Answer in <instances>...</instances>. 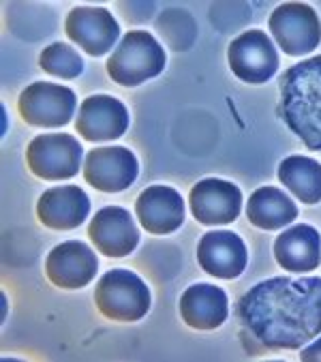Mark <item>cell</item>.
<instances>
[{
    "instance_id": "obj_1",
    "label": "cell",
    "mask_w": 321,
    "mask_h": 362,
    "mask_svg": "<svg viewBox=\"0 0 321 362\" xmlns=\"http://www.w3.org/2000/svg\"><path fill=\"white\" fill-rule=\"evenodd\" d=\"M249 351L300 349L321 334V276H272L238 303Z\"/></svg>"
},
{
    "instance_id": "obj_2",
    "label": "cell",
    "mask_w": 321,
    "mask_h": 362,
    "mask_svg": "<svg viewBox=\"0 0 321 362\" xmlns=\"http://www.w3.org/2000/svg\"><path fill=\"white\" fill-rule=\"evenodd\" d=\"M279 114L308 151L321 153V56L306 58L283 74Z\"/></svg>"
},
{
    "instance_id": "obj_3",
    "label": "cell",
    "mask_w": 321,
    "mask_h": 362,
    "mask_svg": "<svg viewBox=\"0 0 321 362\" xmlns=\"http://www.w3.org/2000/svg\"><path fill=\"white\" fill-rule=\"evenodd\" d=\"M165 62L168 56L163 45L150 33L131 30L120 39L105 62V69L116 84L133 88L156 78L165 69Z\"/></svg>"
},
{
    "instance_id": "obj_4",
    "label": "cell",
    "mask_w": 321,
    "mask_h": 362,
    "mask_svg": "<svg viewBox=\"0 0 321 362\" xmlns=\"http://www.w3.org/2000/svg\"><path fill=\"white\" fill-rule=\"evenodd\" d=\"M97 309L112 322H137L152 305L150 287L127 268H116L99 279L95 289Z\"/></svg>"
},
{
    "instance_id": "obj_5",
    "label": "cell",
    "mask_w": 321,
    "mask_h": 362,
    "mask_svg": "<svg viewBox=\"0 0 321 362\" xmlns=\"http://www.w3.org/2000/svg\"><path fill=\"white\" fill-rule=\"evenodd\" d=\"M26 163L41 180H69L82 168V144L69 133L37 135L26 148Z\"/></svg>"
},
{
    "instance_id": "obj_6",
    "label": "cell",
    "mask_w": 321,
    "mask_h": 362,
    "mask_svg": "<svg viewBox=\"0 0 321 362\" xmlns=\"http://www.w3.org/2000/svg\"><path fill=\"white\" fill-rule=\"evenodd\" d=\"M77 110V97L71 88L54 82H35L18 99L22 120L39 129H60L71 122Z\"/></svg>"
},
{
    "instance_id": "obj_7",
    "label": "cell",
    "mask_w": 321,
    "mask_h": 362,
    "mask_svg": "<svg viewBox=\"0 0 321 362\" xmlns=\"http://www.w3.org/2000/svg\"><path fill=\"white\" fill-rule=\"evenodd\" d=\"M270 35L287 56H306L321 43V20L304 3L279 5L270 20Z\"/></svg>"
},
{
    "instance_id": "obj_8",
    "label": "cell",
    "mask_w": 321,
    "mask_h": 362,
    "mask_svg": "<svg viewBox=\"0 0 321 362\" xmlns=\"http://www.w3.org/2000/svg\"><path fill=\"white\" fill-rule=\"evenodd\" d=\"M229 66L238 80L247 84H266L279 71V54L264 30H247L235 37L227 49Z\"/></svg>"
},
{
    "instance_id": "obj_9",
    "label": "cell",
    "mask_w": 321,
    "mask_h": 362,
    "mask_svg": "<svg viewBox=\"0 0 321 362\" xmlns=\"http://www.w3.org/2000/svg\"><path fill=\"white\" fill-rule=\"evenodd\" d=\"M189 208L202 226H229L243 210V191L221 178H204L189 193Z\"/></svg>"
},
{
    "instance_id": "obj_10",
    "label": "cell",
    "mask_w": 321,
    "mask_h": 362,
    "mask_svg": "<svg viewBox=\"0 0 321 362\" xmlns=\"http://www.w3.org/2000/svg\"><path fill=\"white\" fill-rule=\"evenodd\" d=\"M139 174L135 155L124 146L93 148L84 159V178L103 193H120L129 189Z\"/></svg>"
},
{
    "instance_id": "obj_11",
    "label": "cell",
    "mask_w": 321,
    "mask_h": 362,
    "mask_svg": "<svg viewBox=\"0 0 321 362\" xmlns=\"http://www.w3.org/2000/svg\"><path fill=\"white\" fill-rule=\"evenodd\" d=\"M66 37L88 56H103L120 37V24L103 7H75L64 22Z\"/></svg>"
},
{
    "instance_id": "obj_12",
    "label": "cell",
    "mask_w": 321,
    "mask_h": 362,
    "mask_svg": "<svg viewBox=\"0 0 321 362\" xmlns=\"http://www.w3.org/2000/svg\"><path fill=\"white\" fill-rule=\"evenodd\" d=\"M99 270L97 253L82 240H66L56 245L45 259L47 279L60 289H82Z\"/></svg>"
},
{
    "instance_id": "obj_13",
    "label": "cell",
    "mask_w": 321,
    "mask_h": 362,
    "mask_svg": "<svg viewBox=\"0 0 321 362\" xmlns=\"http://www.w3.org/2000/svg\"><path fill=\"white\" fill-rule=\"evenodd\" d=\"M88 236L105 257H127L139 245V230L133 214L120 206L101 208L88 226Z\"/></svg>"
},
{
    "instance_id": "obj_14",
    "label": "cell",
    "mask_w": 321,
    "mask_h": 362,
    "mask_svg": "<svg viewBox=\"0 0 321 362\" xmlns=\"http://www.w3.org/2000/svg\"><path fill=\"white\" fill-rule=\"evenodd\" d=\"M135 216L141 228L154 236L174 234L185 223V199L172 187H148L135 199Z\"/></svg>"
},
{
    "instance_id": "obj_15",
    "label": "cell",
    "mask_w": 321,
    "mask_h": 362,
    "mask_svg": "<svg viewBox=\"0 0 321 362\" xmlns=\"http://www.w3.org/2000/svg\"><path fill=\"white\" fill-rule=\"evenodd\" d=\"M129 129V112L124 103L112 95H93L82 101L75 131L86 141H112Z\"/></svg>"
},
{
    "instance_id": "obj_16",
    "label": "cell",
    "mask_w": 321,
    "mask_h": 362,
    "mask_svg": "<svg viewBox=\"0 0 321 362\" xmlns=\"http://www.w3.org/2000/svg\"><path fill=\"white\" fill-rule=\"evenodd\" d=\"M197 262L210 276L229 281L245 272L249 251L235 232L214 230L202 236L197 245Z\"/></svg>"
},
{
    "instance_id": "obj_17",
    "label": "cell",
    "mask_w": 321,
    "mask_h": 362,
    "mask_svg": "<svg viewBox=\"0 0 321 362\" xmlns=\"http://www.w3.org/2000/svg\"><path fill=\"white\" fill-rule=\"evenodd\" d=\"M88 214H91V199L75 185L52 187L37 202V216L41 226L54 232H66L79 228L88 219Z\"/></svg>"
},
{
    "instance_id": "obj_18",
    "label": "cell",
    "mask_w": 321,
    "mask_h": 362,
    "mask_svg": "<svg viewBox=\"0 0 321 362\" xmlns=\"http://www.w3.org/2000/svg\"><path fill=\"white\" fill-rule=\"evenodd\" d=\"M180 315L195 330H214L229 315L227 294L212 283H193L180 296Z\"/></svg>"
},
{
    "instance_id": "obj_19",
    "label": "cell",
    "mask_w": 321,
    "mask_h": 362,
    "mask_svg": "<svg viewBox=\"0 0 321 362\" xmlns=\"http://www.w3.org/2000/svg\"><path fill=\"white\" fill-rule=\"evenodd\" d=\"M274 257L287 272H310L321 264V234L306 223L293 226L279 234Z\"/></svg>"
},
{
    "instance_id": "obj_20",
    "label": "cell",
    "mask_w": 321,
    "mask_h": 362,
    "mask_svg": "<svg viewBox=\"0 0 321 362\" xmlns=\"http://www.w3.org/2000/svg\"><path fill=\"white\" fill-rule=\"evenodd\" d=\"M247 216L251 226L266 232H276L296 221L298 206L285 191L276 187H259L247 202Z\"/></svg>"
},
{
    "instance_id": "obj_21",
    "label": "cell",
    "mask_w": 321,
    "mask_h": 362,
    "mask_svg": "<svg viewBox=\"0 0 321 362\" xmlns=\"http://www.w3.org/2000/svg\"><path fill=\"white\" fill-rule=\"evenodd\" d=\"M279 180L287 187V191L300 199L306 206L319 204L321 202V163L302 157V155H291L281 161L279 165Z\"/></svg>"
},
{
    "instance_id": "obj_22",
    "label": "cell",
    "mask_w": 321,
    "mask_h": 362,
    "mask_svg": "<svg viewBox=\"0 0 321 362\" xmlns=\"http://www.w3.org/2000/svg\"><path fill=\"white\" fill-rule=\"evenodd\" d=\"M39 66L47 76L60 80H75L84 74V60L71 45L66 43H52L39 56Z\"/></svg>"
},
{
    "instance_id": "obj_23",
    "label": "cell",
    "mask_w": 321,
    "mask_h": 362,
    "mask_svg": "<svg viewBox=\"0 0 321 362\" xmlns=\"http://www.w3.org/2000/svg\"><path fill=\"white\" fill-rule=\"evenodd\" d=\"M300 360L302 362H321V337L317 341H313L308 347L302 349Z\"/></svg>"
}]
</instances>
